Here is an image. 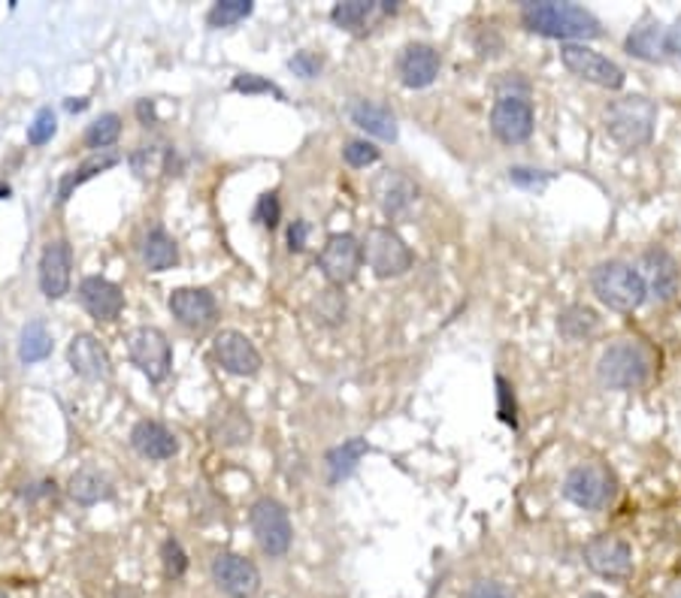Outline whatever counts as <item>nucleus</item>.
I'll use <instances>...</instances> for the list:
<instances>
[{
    "label": "nucleus",
    "mask_w": 681,
    "mask_h": 598,
    "mask_svg": "<svg viewBox=\"0 0 681 598\" xmlns=\"http://www.w3.org/2000/svg\"><path fill=\"white\" fill-rule=\"evenodd\" d=\"M86 106H88V100H83V98H79V100H76V98L67 100V110H71V112H83V110H86Z\"/></svg>",
    "instance_id": "nucleus-48"
},
{
    "label": "nucleus",
    "mask_w": 681,
    "mask_h": 598,
    "mask_svg": "<svg viewBox=\"0 0 681 598\" xmlns=\"http://www.w3.org/2000/svg\"><path fill=\"white\" fill-rule=\"evenodd\" d=\"M564 496L584 511H603L615 499V474L596 462L576 466L564 481Z\"/></svg>",
    "instance_id": "nucleus-6"
},
{
    "label": "nucleus",
    "mask_w": 681,
    "mask_h": 598,
    "mask_svg": "<svg viewBox=\"0 0 681 598\" xmlns=\"http://www.w3.org/2000/svg\"><path fill=\"white\" fill-rule=\"evenodd\" d=\"M591 288H594L596 300L603 306H609L611 311H636L645 303V281L642 272H636L633 266L621 264V260H606L591 272Z\"/></svg>",
    "instance_id": "nucleus-2"
},
{
    "label": "nucleus",
    "mask_w": 681,
    "mask_h": 598,
    "mask_svg": "<svg viewBox=\"0 0 681 598\" xmlns=\"http://www.w3.org/2000/svg\"><path fill=\"white\" fill-rule=\"evenodd\" d=\"M648 372H652V360L636 342L611 345V348L603 351V357L596 362V376L603 381V387L609 390L639 387V384H645Z\"/></svg>",
    "instance_id": "nucleus-4"
},
{
    "label": "nucleus",
    "mask_w": 681,
    "mask_h": 598,
    "mask_svg": "<svg viewBox=\"0 0 681 598\" xmlns=\"http://www.w3.org/2000/svg\"><path fill=\"white\" fill-rule=\"evenodd\" d=\"M306 237H310V224L306 221H294L288 227V249L291 251H303L306 249Z\"/></svg>",
    "instance_id": "nucleus-45"
},
{
    "label": "nucleus",
    "mask_w": 681,
    "mask_h": 598,
    "mask_svg": "<svg viewBox=\"0 0 681 598\" xmlns=\"http://www.w3.org/2000/svg\"><path fill=\"white\" fill-rule=\"evenodd\" d=\"M376 196H379V206L388 218H400L406 215L409 206L418 200V188L415 181L400 176V173H388L379 185H376Z\"/></svg>",
    "instance_id": "nucleus-23"
},
{
    "label": "nucleus",
    "mask_w": 681,
    "mask_h": 598,
    "mask_svg": "<svg viewBox=\"0 0 681 598\" xmlns=\"http://www.w3.org/2000/svg\"><path fill=\"white\" fill-rule=\"evenodd\" d=\"M230 88L240 91V94H276L279 100H285V91L279 85H273L270 79H261L255 73H242V76H237V79L230 82Z\"/></svg>",
    "instance_id": "nucleus-38"
},
{
    "label": "nucleus",
    "mask_w": 681,
    "mask_h": 598,
    "mask_svg": "<svg viewBox=\"0 0 681 598\" xmlns=\"http://www.w3.org/2000/svg\"><path fill=\"white\" fill-rule=\"evenodd\" d=\"M73 251L64 239H52L40 257V291L46 300H61L71 291Z\"/></svg>",
    "instance_id": "nucleus-17"
},
{
    "label": "nucleus",
    "mask_w": 681,
    "mask_h": 598,
    "mask_svg": "<svg viewBox=\"0 0 681 598\" xmlns=\"http://www.w3.org/2000/svg\"><path fill=\"white\" fill-rule=\"evenodd\" d=\"M130 445L134 450L146 459H155V462H164V459L176 457L179 450V442L164 423H155V420H140L134 430H130Z\"/></svg>",
    "instance_id": "nucleus-21"
},
{
    "label": "nucleus",
    "mask_w": 681,
    "mask_h": 598,
    "mask_svg": "<svg viewBox=\"0 0 681 598\" xmlns=\"http://www.w3.org/2000/svg\"><path fill=\"white\" fill-rule=\"evenodd\" d=\"M71 369L86 381H110L113 378V360L110 351L100 345L91 333H76L67 345Z\"/></svg>",
    "instance_id": "nucleus-15"
},
{
    "label": "nucleus",
    "mask_w": 681,
    "mask_h": 598,
    "mask_svg": "<svg viewBox=\"0 0 681 598\" xmlns=\"http://www.w3.org/2000/svg\"><path fill=\"white\" fill-rule=\"evenodd\" d=\"M342 315H345V303L340 300V293L327 291L321 296V303H318V318L325 320V323H340Z\"/></svg>",
    "instance_id": "nucleus-42"
},
{
    "label": "nucleus",
    "mask_w": 681,
    "mask_h": 598,
    "mask_svg": "<svg viewBox=\"0 0 681 598\" xmlns=\"http://www.w3.org/2000/svg\"><path fill=\"white\" fill-rule=\"evenodd\" d=\"M342 157H345V164L355 169H364L369 164H376L379 161V149L367 140H349L345 142V149H342Z\"/></svg>",
    "instance_id": "nucleus-37"
},
{
    "label": "nucleus",
    "mask_w": 681,
    "mask_h": 598,
    "mask_svg": "<svg viewBox=\"0 0 681 598\" xmlns=\"http://www.w3.org/2000/svg\"><path fill=\"white\" fill-rule=\"evenodd\" d=\"M288 67L298 73L300 79H315L321 73V58H315L313 52H298L288 61Z\"/></svg>",
    "instance_id": "nucleus-41"
},
{
    "label": "nucleus",
    "mask_w": 681,
    "mask_h": 598,
    "mask_svg": "<svg viewBox=\"0 0 681 598\" xmlns=\"http://www.w3.org/2000/svg\"><path fill=\"white\" fill-rule=\"evenodd\" d=\"M560 61L572 76H579L584 82H594L600 88H609V91H618L625 85V71L603 58L594 49H588L584 42H564L560 46Z\"/></svg>",
    "instance_id": "nucleus-9"
},
{
    "label": "nucleus",
    "mask_w": 681,
    "mask_h": 598,
    "mask_svg": "<svg viewBox=\"0 0 681 598\" xmlns=\"http://www.w3.org/2000/svg\"><path fill=\"white\" fill-rule=\"evenodd\" d=\"M52 354V333L46 330L43 320H30L18 335V360L25 366L43 362Z\"/></svg>",
    "instance_id": "nucleus-29"
},
{
    "label": "nucleus",
    "mask_w": 681,
    "mask_h": 598,
    "mask_svg": "<svg viewBox=\"0 0 681 598\" xmlns=\"http://www.w3.org/2000/svg\"><path fill=\"white\" fill-rule=\"evenodd\" d=\"M497 396H500V418H503V423H509L512 430H515V427H518V418H515V393H512L506 378H497Z\"/></svg>",
    "instance_id": "nucleus-40"
},
{
    "label": "nucleus",
    "mask_w": 681,
    "mask_h": 598,
    "mask_svg": "<svg viewBox=\"0 0 681 598\" xmlns=\"http://www.w3.org/2000/svg\"><path fill=\"white\" fill-rule=\"evenodd\" d=\"M55 130H58L55 112L49 110V106H43L28 125V142L30 145H46V142L55 137Z\"/></svg>",
    "instance_id": "nucleus-35"
},
{
    "label": "nucleus",
    "mask_w": 681,
    "mask_h": 598,
    "mask_svg": "<svg viewBox=\"0 0 681 598\" xmlns=\"http://www.w3.org/2000/svg\"><path fill=\"white\" fill-rule=\"evenodd\" d=\"M521 22L527 30L552 40H591L600 37V22L579 3H521Z\"/></svg>",
    "instance_id": "nucleus-1"
},
{
    "label": "nucleus",
    "mask_w": 681,
    "mask_h": 598,
    "mask_svg": "<svg viewBox=\"0 0 681 598\" xmlns=\"http://www.w3.org/2000/svg\"><path fill=\"white\" fill-rule=\"evenodd\" d=\"M279 218H282V206H279V196L276 194H264L257 200V209H255V221H261L264 227H270L276 230L279 227Z\"/></svg>",
    "instance_id": "nucleus-39"
},
{
    "label": "nucleus",
    "mask_w": 681,
    "mask_h": 598,
    "mask_svg": "<svg viewBox=\"0 0 681 598\" xmlns=\"http://www.w3.org/2000/svg\"><path fill=\"white\" fill-rule=\"evenodd\" d=\"M364 257H367L369 269L379 279H398L403 272L412 269V251L403 239L391 230V227H373L364 245Z\"/></svg>",
    "instance_id": "nucleus-8"
},
{
    "label": "nucleus",
    "mask_w": 681,
    "mask_h": 598,
    "mask_svg": "<svg viewBox=\"0 0 681 598\" xmlns=\"http://www.w3.org/2000/svg\"><path fill=\"white\" fill-rule=\"evenodd\" d=\"M440 52L427 42H412L403 49V55L398 61V73L406 88H427V85L437 82L440 76Z\"/></svg>",
    "instance_id": "nucleus-20"
},
{
    "label": "nucleus",
    "mask_w": 681,
    "mask_h": 598,
    "mask_svg": "<svg viewBox=\"0 0 681 598\" xmlns=\"http://www.w3.org/2000/svg\"><path fill=\"white\" fill-rule=\"evenodd\" d=\"M142 264L149 272H167L179 264V249L164 227H152L142 239Z\"/></svg>",
    "instance_id": "nucleus-24"
},
{
    "label": "nucleus",
    "mask_w": 681,
    "mask_h": 598,
    "mask_svg": "<svg viewBox=\"0 0 681 598\" xmlns=\"http://www.w3.org/2000/svg\"><path fill=\"white\" fill-rule=\"evenodd\" d=\"M161 562H164V574L171 581H179L185 571H188V557H185L182 544L176 542V538L164 542V547H161Z\"/></svg>",
    "instance_id": "nucleus-36"
},
{
    "label": "nucleus",
    "mask_w": 681,
    "mask_h": 598,
    "mask_svg": "<svg viewBox=\"0 0 681 598\" xmlns=\"http://www.w3.org/2000/svg\"><path fill=\"white\" fill-rule=\"evenodd\" d=\"M213 581L227 598H255L261 589V571L240 554H218L213 559Z\"/></svg>",
    "instance_id": "nucleus-13"
},
{
    "label": "nucleus",
    "mask_w": 681,
    "mask_h": 598,
    "mask_svg": "<svg viewBox=\"0 0 681 598\" xmlns=\"http://www.w3.org/2000/svg\"><path fill=\"white\" fill-rule=\"evenodd\" d=\"M642 281L660 303L676 300V293L681 288V269L676 264V257L667 249L645 251L642 254Z\"/></svg>",
    "instance_id": "nucleus-18"
},
{
    "label": "nucleus",
    "mask_w": 681,
    "mask_h": 598,
    "mask_svg": "<svg viewBox=\"0 0 681 598\" xmlns=\"http://www.w3.org/2000/svg\"><path fill=\"white\" fill-rule=\"evenodd\" d=\"M654 125H657V106L648 98H621L606 110V133L627 152L652 140Z\"/></svg>",
    "instance_id": "nucleus-3"
},
{
    "label": "nucleus",
    "mask_w": 681,
    "mask_h": 598,
    "mask_svg": "<svg viewBox=\"0 0 681 598\" xmlns=\"http://www.w3.org/2000/svg\"><path fill=\"white\" fill-rule=\"evenodd\" d=\"M582 598H609V596H603V593H584Z\"/></svg>",
    "instance_id": "nucleus-50"
},
{
    "label": "nucleus",
    "mask_w": 681,
    "mask_h": 598,
    "mask_svg": "<svg viewBox=\"0 0 681 598\" xmlns=\"http://www.w3.org/2000/svg\"><path fill=\"white\" fill-rule=\"evenodd\" d=\"M625 49L630 55L642 58V61H657L667 55V28L664 25H645V28L633 30L627 37Z\"/></svg>",
    "instance_id": "nucleus-31"
},
{
    "label": "nucleus",
    "mask_w": 681,
    "mask_h": 598,
    "mask_svg": "<svg viewBox=\"0 0 681 598\" xmlns=\"http://www.w3.org/2000/svg\"><path fill=\"white\" fill-rule=\"evenodd\" d=\"M373 13H376V3H369V0H345V3H337V7L330 10V22H333L337 28L361 30L367 25V18Z\"/></svg>",
    "instance_id": "nucleus-32"
},
{
    "label": "nucleus",
    "mask_w": 681,
    "mask_h": 598,
    "mask_svg": "<svg viewBox=\"0 0 681 598\" xmlns=\"http://www.w3.org/2000/svg\"><path fill=\"white\" fill-rule=\"evenodd\" d=\"M669 598H681V584L676 586V589H672V593H669Z\"/></svg>",
    "instance_id": "nucleus-51"
},
{
    "label": "nucleus",
    "mask_w": 681,
    "mask_h": 598,
    "mask_svg": "<svg viewBox=\"0 0 681 598\" xmlns=\"http://www.w3.org/2000/svg\"><path fill=\"white\" fill-rule=\"evenodd\" d=\"M118 137H122V118H118L115 112H106V115H100L98 122H91V125H88L86 145L88 149H98V152H103V149L115 145Z\"/></svg>",
    "instance_id": "nucleus-33"
},
{
    "label": "nucleus",
    "mask_w": 681,
    "mask_h": 598,
    "mask_svg": "<svg viewBox=\"0 0 681 598\" xmlns=\"http://www.w3.org/2000/svg\"><path fill=\"white\" fill-rule=\"evenodd\" d=\"M79 303L94 320H115L125 311V293L115 281L88 276L79 281Z\"/></svg>",
    "instance_id": "nucleus-19"
},
{
    "label": "nucleus",
    "mask_w": 681,
    "mask_h": 598,
    "mask_svg": "<svg viewBox=\"0 0 681 598\" xmlns=\"http://www.w3.org/2000/svg\"><path fill=\"white\" fill-rule=\"evenodd\" d=\"M364 260V245L352 233H333L318 254V269L333 288H342L355 279Z\"/></svg>",
    "instance_id": "nucleus-10"
},
{
    "label": "nucleus",
    "mask_w": 681,
    "mask_h": 598,
    "mask_svg": "<svg viewBox=\"0 0 681 598\" xmlns=\"http://www.w3.org/2000/svg\"><path fill=\"white\" fill-rule=\"evenodd\" d=\"M67 493H71V499L79 501V505H98V501L113 496V484H110V478L100 474L98 469H79V472L71 478Z\"/></svg>",
    "instance_id": "nucleus-26"
},
{
    "label": "nucleus",
    "mask_w": 681,
    "mask_h": 598,
    "mask_svg": "<svg viewBox=\"0 0 681 598\" xmlns=\"http://www.w3.org/2000/svg\"><path fill=\"white\" fill-rule=\"evenodd\" d=\"M364 454H369V445L364 438H349L340 447L327 450V481L330 484H340L342 478H349V474L355 472V466L361 462Z\"/></svg>",
    "instance_id": "nucleus-28"
},
{
    "label": "nucleus",
    "mask_w": 681,
    "mask_h": 598,
    "mask_svg": "<svg viewBox=\"0 0 681 598\" xmlns=\"http://www.w3.org/2000/svg\"><path fill=\"white\" fill-rule=\"evenodd\" d=\"M249 523H252V535H255L257 547L270 559H282L291 550L294 529H291V517H288V508H285L282 501L270 499V496L257 499L252 505Z\"/></svg>",
    "instance_id": "nucleus-5"
},
{
    "label": "nucleus",
    "mask_w": 681,
    "mask_h": 598,
    "mask_svg": "<svg viewBox=\"0 0 681 598\" xmlns=\"http://www.w3.org/2000/svg\"><path fill=\"white\" fill-rule=\"evenodd\" d=\"M557 330L569 342H582V339H591L600 330V315L588 306H569L560 311Z\"/></svg>",
    "instance_id": "nucleus-30"
},
{
    "label": "nucleus",
    "mask_w": 681,
    "mask_h": 598,
    "mask_svg": "<svg viewBox=\"0 0 681 598\" xmlns=\"http://www.w3.org/2000/svg\"><path fill=\"white\" fill-rule=\"evenodd\" d=\"M171 311L188 330H206L218 318V303L203 288H179L171 293Z\"/></svg>",
    "instance_id": "nucleus-16"
},
{
    "label": "nucleus",
    "mask_w": 681,
    "mask_h": 598,
    "mask_svg": "<svg viewBox=\"0 0 681 598\" xmlns=\"http://www.w3.org/2000/svg\"><path fill=\"white\" fill-rule=\"evenodd\" d=\"M137 118H140V125H155L157 122V112H155V103L152 100H140L137 103Z\"/></svg>",
    "instance_id": "nucleus-46"
},
{
    "label": "nucleus",
    "mask_w": 681,
    "mask_h": 598,
    "mask_svg": "<svg viewBox=\"0 0 681 598\" xmlns=\"http://www.w3.org/2000/svg\"><path fill=\"white\" fill-rule=\"evenodd\" d=\"M667 55H681V22L667 28Z\"/></svg>",
    "instance_id": "nucleus-47"
},
{
    "label": "nucleus",
    "mask_w": 681,
    "mask_h": 598,
    "mask_svg": "<svg viewBox=\"0 0 681 598\" xmlns=\"http://www.w3.org/2000/svg\"><path fill=\"white\" fill-rule=\"evenodd\" d=\"M467 598H512V593L497 581H476Z\"/></svg>",
    "instance_id": "nucleus-44"
},
{
    "label": "nucleus",
    "mask_w": 681,
    "mask_h": 598,
    "mask_svg": "<svg viewBox=\"0 0 681 598\" xmlns=\"http://www.w3.org/2000/svg\"><path fill=\"white\" fill-rule=\"evenodd\" d=\"M584 562L606 581H627L633 574V550L625 538L615 535H596L584 544Z\"/></svg>",
    "instance_id": "nucleus-11"
},
{
    "label": "nucleus",
    "mask_w": 681,
    "mask_h": 598,
    "mask_svg": "<svg viewBox=\"0 0 681 598\" xmlns=\"http://www.w3.org/2000/svg\"><path fill=\"white\" fill-rule=\"evenodd\" d=\"M491 130L500 142L518 145L533 133V106L525 94H503L491 110Z\"/></svg>",
    "instance_id": "nucleus-12"
},
{
    "label": "nucleus",
    "mask_w": 681,
    "mask_h": 598,
    "mask_svg": "<svg viewBox=\"0 0 681 598\" xmlns=\"http://www.w3.org/2000/svg\"><path fill=\"white\" fill-rule=\"evenodd\" d=\"M252 13H255L252 0H218L210 10V15H206V22H210V28H230V25L249 18Z\"/></svg>",
    "instance_id": "nucleus-34"
},
{
    "label": "nucleus",
    "mask_w": 681,
    "mask_h": 598,
    "mask_svg": "<svg viewBox=\"0 0 681 598\" xmlns=\"http://www.w3.org/2000/svg\"><path fill=\"white\" fill-rule=\"evenodd\" d=\"M0 598H7V596H3V593H0Z\"/></svg>",
    "instance_id": "nucleus-52"
},
{
    "label": "nucleus",
    "mask_w": 681,
    "mask_h": 598,
    "mask_svg": "<svg viewBox=\"0 0 681 598\" xmlns=\"http://www.w3.org/2000/svg\"><path fill=\"white\" fill-rule=\"evenodd\" d=\"M128 357L152 384H161L173 369L171 339L157 327H137L128 335Z\"/></svg>",
    "instance_id": "nucleus-7"
},
{
    "label": "nucleus",
    "mask_w": 681,
    "mask_h": 598,
    "mask_svg": "<svg viewBox=\"0 0 681 598\" xmlns=\"http://www.w3.org/2000/svg\"><path fill=\"white\" fill-rule=\"evenodd\" d=\"M118 161H122V157L113 152H100V154H94V157H88L86 164H79L73 173H67V176L61 179V185H58V203H67L79 185H86L88 179H94V176H100V173H106V169L115 167Z\"/></svg>",
    "instance_id": "nucleus-27"
},
{
    "label": "nucleus",
    "mask_w": 681,
    "mask_h": 598,
    "mask_svg": "<svg viewBox=\"0 0 681 598\" xmlns=\"http://www.w3.org/2000/svg\"><path fill=\"white\" fill-rule=\"evenodd\" d=\"M352 122H355L361 130H367L369 137H379L384 142L398 140V118L394 112L382 106V103H373V100H355L352 103Z\"/></svg>",
    "instance_id": "nucleus-22"
},
{
    "label": "nucleus",
    "mask_w": 681,
    "mask_h": 598,
    "mask_svg": "<svg viewBox=\"0 0 681 598\" xmlns=\"http://www.w3.org/2000/svg\"><path fill=\"white\" fill-rule=\"evenodd\" d=\"M213 351L215 360L222 362V369L230 372V376L249 378L257 376V369H261V351H257L255 342H252L245 333H240V330H222V333L215 335Z\"/></svg>",
    "instance_id": "nucleus-14"
},
{
    "label": "nucleus",
    "mask_w": 681,
    "mask_h": 598,
    "mask_svg": "<svg viewBox=\"0 0 681 598\" xmlns=\"http://www.w3.org/2000/svg\"><path fill=\"white\" fill-rule=\"evenodd\" d=\"M382 10H384V13H398V3H394V0H384Z\"/></svg>",
    "instance_id": "nucleus-49"
},
{
    "label": "nucleus",
    "mask_w": 681,
    "mask_h": 598,
    "mask_svg": "<svg viewBox=\"0 0 681 598\" xmlns=\"http://www.w3.org/2000/svg\"><path fill=\"white\" fill-rule=\"evenodd\" d=\"M210 430H213V438L218 445L237 447L249 442V435H252V420L245 418L242 408H225V411L215 415Z\"/></svg>",
    "instance_id": "nucleus-25"
},
{
    "label": "nucleus",
    "mask_w": 681,
    "mask_h": 598,
    "mask_svg": "<svg viewBox=\"0 0 681 598\" xmlns=\"http://www.w3.org/2000/svg\"><path fill=\"white\" fill-rule=\"evenodd\" d=\"M509 179L518 185V188H542L545 181L552 179V173H540V169H525V167H512Z\"/></svg>",
    "instance_id": "nucleus-43"
}]
</instances>
